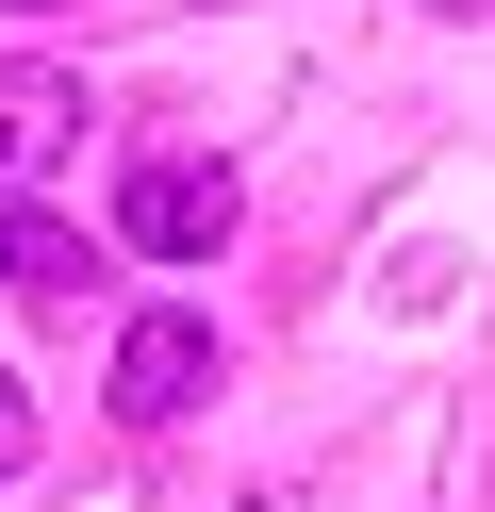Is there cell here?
I'll return each instance as SVG.
<instances>
[{
    "instance_id": "cell-6",
    "label": "cell",
    "mask_w": 495,
    "mask_h": 512,
    "mask_svg": "<svg viewBox=\"0 0 495 512\" xmlns=\"http://www.w3.org/2000/svg\"><path fill=\"white\" fill-rule=\"evenodd\" d=\"M429 17H479V0H429Z\"/></svg>"
},
{
    "instance_id": "cell-7",
    "label": "cell",
    "mask_w": 495,
    "mask_h": 512,
    "mask_svg": "<svg viewBox=\"0 0 495 512\" xmlns=\"http://www.w3.org/2000/svg\"><path fill=\"white\" fill-rule=\"evenodd\" d=\"M17 17H33V0H17Z\"/></svg>"
},
{
    "instance_id": "cell-5",
    "label": "cell",
    "mask_w": 495,
    "mask_h": 512,
    "mask_svg": "<svg viewBox=\"0 0 495 512\" xmlns=\"http://www.w3.org/2000/svg\"><path fill=\"white\" fill-rule=\"evenodd\" d=\"M0 479H33V397L0 380Z\"/></svg>"
},
{
    "instance_id": "cell-3",
    "label": "cell",
    "mask_w": 495,
    "mask_h": 512,
    "mask_svg": "<svg viewBox=\"0 0 495 512\" xmlns=\"http://www.w3.org/2000/svg\"><path fill=\"white\" fill-rule=\"evenodd\" d=\"M66 149H83V83L66 67H0V199H33Z\"/></svg>"
},
{
    "instance_id": "cell-2",
    "label": "cell",
    "mask_w": 495,
    "mask_h": 512,
    "mask_svg": "<svg viewBox=\"0 0 495 512\" xmlns=\"http://www.w3.org/2000/svg\"><path fill=\"white\" fill-rule=\"evenodd\" d=\"M198 397H215V314L149 298V314L116 331V413H132V430H182Z\"/></svg>"
},
{
    "instance_id": "cell-1",
    "label": "cell",
    "mask_w": 495,
    "mask_h": 512,
    "mask_svg": "<svg viewBox=\"0 0 495 512\" xmlns=\"http://www.w3.org/2000/svg\"><path fill=\"white\" fill-rule=\"evenodd\" d=\"M231 215H248V182H231L215 149H132V166H116V232H132V265H215Z\"/></svg>"
},
{
    "instance_id": "cell-4",
    "label": "cell",
    "mask_w": 495,
    "mask_h": 512,
    "mask_svg": "<svg viewBox=\"0 0 495 512\" xmlns=\"http://www.w3.org/2000/svg\"><path fill=\"white\" fill-rule=\"evenodd\" d=\"M0 298H50V314H83V298H99V248L66 232V215L0 199Z\"/></svg>"
}]
</instances>
